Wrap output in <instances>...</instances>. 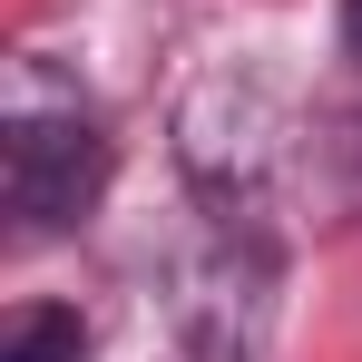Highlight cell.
<instances>
[{
    "label": "cell",
    "mask_w": 362,
    "mask_h": 362,
    "mask_svg": "<svg viewBox=\"0 0 362 362\" xmlns=\"http://www.w3.org/2000/svg\"><path fill=\"white\" fill-rule=\"evenodd\" d=\"M167 303H177V333L196 362H255L264 343V313H274V245L264 216H226V206H196V226L167 255Z\"/></svg>",
    "instance_id": "2"
},
{
    "label": "cell",
    "mask_w": 362,
    "mask_h": 362,
    "mask_svg": "<svg viewBox=\"0 0 362 362\" xmlns=\"http://www.w3.org/2000/svg\"><path fill=\"white\" fill-rule=\"evenodd\" d=\"M353 167H362V118H353Z\"/></svg>",
    "instance_id": "5"
},
{
    "label": "cell",
    "mask_w": 362,
    "mask_h": 362,
    "mask_svg": "<svg viewBox=\"0 0 362 362\" xmlns=\"http://www.w3.org/2000/svg\"><path fill=\"white\" fill-rule=\"evenodd\" d=\"M343 59L362 69V0H343Z\"/></svg>",
    "instance_id": "4"
},
{
    "label": "cell",
    "mask_w": 362,
    "mask_h": 362,
    "mask_svg": "<svg viewBox=\"0 0 362 362\" xmlns=\"http://www.w3.org/2000/svg\"><path fill=\"white\" fill-rule=\"evenodd\" d=\"M0 196H10V216L30 235H59V226H78L108 196V127L49 69H20V88H10V118H0Z\"/></svg>",
    "instance_id": "1"
},
{
    "label": "cell",
    "mask_w": 362,
    "mask_h": 362,
    "mask_svg": "<svg viewBox=\"0 0 362 362\" xmlns=\"http://www.w3.org/2000/svg\"><path fill=\"white\" fill-rule=\"evenodd\" d=\"M0 362H88V313L78 303H20L0 333Z\"/></svg>",
    "instance_id": "3"
}]
</instances>
